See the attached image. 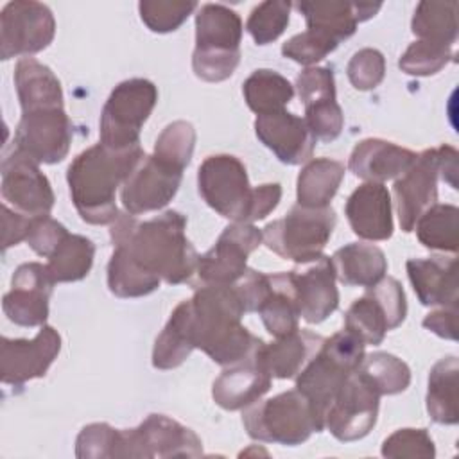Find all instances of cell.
<instances>
[{"mask_svg":"<svg viewBox=\"0 0 459 459\" xmlns=\"http://www.w3.org/2000/svg\"><path fill=\"white\" fill-rule=\"evenodd\" d=\"M183 170L154 154L143 156L122 185L120 199L127 213L140 215L167 206L181 185Z\"/></svg>","mask_w":459,"mask_h":459,"instance_id":"16","label":"cell"},{"mask_svg":"<svg viewBox=\"0 0 459 459\" xmlns=\"http://www.w3.org/2000/svg\"><path fill=\"white\" fill-rule=\"evenodd\" d=\"M54 283L47 265L39 262H27L16 267L11 278V290L2 301L7 319L20 326H43L48 317Z\"/></svg>","mask_w":459,"mask_h":459,"instance_id":"20","label":"cell"},{"mask_svg":"<svg viewBox=\"0 0 459 459\" xmlns=\"http://www.w3.org/2000/svg\"><path fill=\"white\" fill-rule=\"evenodd\" d=\"M14 84L22 113L63 108V90L54 72L32 57H23L14 68Z\"/></svg>","mask_w":459,"mask_h":459,"instance_id":"29","label":"cell"},{"mask_svg":"<svg viewBox=\"0 0 459 459\" xmlns=\"http://www.w3.org/2000/svg\"><path fill=\"white\" fill-rule=\"evenodd\" d=\"M416 154L405 147L380 138H368L355 145L350 156V170L369 183H384L407 170Z\"/></svg>","mask_w":459,"mask_h":459,"instance_id":"27","label":"cell"},{"mask_svg":"<svg viewBox=\"0 0 459 459\" xmlns=\"http://www.w3.org/2000/svg\"><path fill=\"white\" fill-rule=\"evenodd\" d=\"M190 325L192 307L190 299H185L174 308L170 319L154 342L152 366L156 369H174L186 360L194 350Z\"/></svg>","mask_w":459,"mask_h":459,"instance_id":"31","label":"cell"},{"mask_svg":"<svg viewBox=\"0 0 459 459\" xmlns=\"http://www.w3.org/2000/svg\"><path fill=\"white\" fill-rule=\"evenodd\" d=\"M61 350V337L57 330L43 325L34 339H9L0 341V380L4 384L20 387L32 378L47 375L50 364Z\"/></svg>","mask_w":459,"mask_h":459,"instance_id":"17","label":"cell"},{"mask_svg":"<svg viewBox=\"0 0 459 459\" xmlns=\"http://www.w3.org/2000/svg\"><path fill=\"white\" fill-rule=\"evenodd\" d=\"M190 307L194 348L221 366H231L249 355L258 337L240 323L246 312L233 285L197 287Z\"/></svg>","mask_w":459,"mask_h":459,"instance_id":"3","label":"cell"},{"mask_svg":"<svg viewBox=\"0 0 459 459\" xmlns=\"http://www.w3.org/2000/svg\"><path fill=\"white\" fill-rule=\"evenodd\" d=\"M344 178V165L330 158L310 160L298 176V204L305 208H325L337 194Z\"/></svg>","mask_w":459,"mask_h":459,"instance_id":"32","label":"cell"},{"mask_svg":"<svg viewBox=\"0 0 459 459\" xmlns=\"http://www.w3.org/2000/svg\"><path fill=\"white\" fill-rule=\"evenodd\" d=\"M441 176V154L427 149L394 181V201L400 226L405 233L414 230L420 215L437 201V178Z\"/></svg>","mask_w":459,"mask_h":459,"instance_id":"18","label":"cell"},{"mask_svg":"<svg viewBox=\"0 0 459 459\" xmlns=\"http://www.w3.org/2000/svg\"><path fill=\"white\" fill-rule=\"evenodd\" d=\"M68 237L66 228L48 215L32 217L25 242L41 256H50L57 246Z\"/></svg>","mask_w":459,"mask_h":459,"instance_id":"51","label":"cell"},{"mask_svg":"<svg viewBox=\"0 0 459 459\" xmlns=\"http://www.w3.org/2000/svg\"><path fill=\"white\" fill-rule=\"evenodd\" d=\"M305 124L316 142H332L341 134L344 117L335 99H323L305 106Z\"/></svg>","mask_w":459,"mask_h":459,"instance_id":"48","label":"cell"},{"mask_svg":"<svg viewBox=\"0 0 459 459\" xmlns=\"http://www.w3.org/2000/svg\"><path fill=\"white\" fill-rule=\"evenodd\" d=\"M242 423L249 437L287 446L301 445L312 432L323 430L310 402L298 389L247 405Z\"/></svg>","mask_w":459,"mask_h":459,"instance_id":"6","label":"cell"},{"mask_svg":"<svg viewBox=\"0 0 459 459\" xmlns=\"http://www.w3.org/2000/svg\"><path fill=\"white\" fill-rule=\"evenodd\" d=\"M258 140L287 165H301L312 158L316 138L305 124V118L285 109L260 115L255 120Z\"/></svg>","mask_w":459,"mask_h":459,"instance_id":"23","label":"cell"},{"mask_svg":"<svg viewBox=\"0 0 459 459\" xmlns=\"http://www.w3.org/2000/svg\"><path fill=\"white\" fill-rule=\"evenodd\" d=\"M143 156L140 145L117 151L97 143L70 163L66 181L74 206L84 222L111 224L118 217L117 188L124 185Z\"/></svg>","mask_w":459,"mask_h":459,"instance_id":"2","label":"cell"},{"mask_svg":"<svg viewBox=\"0 0 459 459\" xmlns=\"http://www.w3.org/2000/svg\"><path fill=\"white\" fill-rule=\"evenodd\" d=\"M34 160L13 149L2 161V197L20 213L48 215L54 206V192L47 176Z\"/></svg>","mask_w":459,"mask_h":459,"instance_id":"19","label":"cell"},{"mask_svg":"<svg viewBox=\"0 0 459 459\" xmlns=\"http://www.w3.org/2000/svg\"><path fill=\"white\" fill-rule=\"evenodd\" d=\"M242 20L222 4H204L195 14L194 74L208 82L228 79L240 61Z\"/></svg>","mask_w":459,"mask_h":459,"instance_id":"5","label":"cell"},{"mask_svg":"<svg viewBox=\"0 0 459 459\" xmlns=\"http://www.w3.org/2000/svg\"><path fill=\"white\" fill-rule=\"evenodd\" d=\"M120 457H199L203 443L194 430L163 414H149L136 429L120 430Z\"/></svg>","mask_w":459,"mask_h":459,"instance_id":"12","label":"cell"},{"mask_svg":"<svg viewBox=\"0 0 459 459\" xmlns=\"http://www.w3.org/2000/svg\"><path fill=\"white\" fill-rule=\"evenodd\" d=\"M298 11L307 20V29L326 34L328 38L341 43L355 34L360 22L375 16L382 4L371 2H335V0H316L296 4Z\"/></svg>","mask_w":459,"mask_h":459,"instance_id":"25","label":"cell"},{"mask_svg":"<svg viewBox=\"0 0 459 459\" xmlns=\"http://www.w3.org/2000/svg\"><path fill=\"white\" fill-rule=\"evenodd\" d=\"M423 326L443 339H457V303L430 312L423 319Z\"/></svg>","mask_w":459,"mask_h":459,"instance_id":"53","label":"cell"},{"mask_svg":"<svg viewBox=\"0 0 459 459\" xmlns=\"http://www.w3.org/2000/svg\"><path fill=\"white\" fill-rule=\"evenodd\" d=\"M158 102L149 79L122 81L108 97L100 113V143L122 151L140 145V131Z\"/></svg>","mask_w":459,"mask_h":459,"instance_id":"8","label":"cell"},{"mask_svg":"<svg viewBox=\"0 0 459 459\" xmlns=\"http://www.w3.org/2000/svg\"><path fill=\"white\" fill-rule=\"evenodd\" d=\"M199 194L210 208L233 222H251L255 188L244 163L231 154L208 156L197 172Z\"/></svg>","mask_w":459,"mask_h":459,"instance_id":"9","label":"cell"},{"mask_svg":"<svg viewBox=\"0 0 459 459\" xmlns=\"http://www.w3.org/2000/svg\"><path fill=\"white\" fill-rule=\"evenodd\" d=\"M95 256L93 242L84 235H70L48 256L47 269L56 283L79 281L88 276Z\"/></svg>","mask_w":459,"mask_h":459,"instance_id":"38","label":"cell"},{"mask_svg":"<svg viewBox=\"0 0 459 459\" xmlns=\"http://www.w3.org/2000/svg\"><path fill=\"white\" fill-rule=\"evenodd\" d=\"M357 373L382 396V394H398L409 387L411 382V369L409 366L387 353V351H375L364 355Z\"/></svg>","mask_w":459,"mask_h":459,"instance_id":"39","label":"cell"},{"mask_svg":"<svg viewBox=\"0 0 459 459\" xmlns=\"http://www.w3.org/2000/svg\"><path fill=\"white\" fill-rule=\"evenodd\" d=\"M244 99L251 111L269 115L285 109L294 97V86L274 70H255L242 84Z\"/></svg>","mask_w":459,"mask_h":459,"instance_id":"35","label":"cell"},{"mask_svg":"<svg viewBox=\"0 0 459 459\" xmlns=\"http://www.w3.org/2000/svg\"><path fill=\"white\" fill-rule=\"evenodd\" d=\"M457 2H420L411 27L423 41L454 47L457 39Z\"/></svg>","mask_w":459,"mask_h":459,"instance_id":"36","label":"cell"},{"mask_svg":"<svg viewBox=\"0 0 459 459\" xmlns=\"http://www.w3.org/2000/svg\"><path fill=\"white\" fill-rule=\"evenodd\" d=\"M260 344L262 339L255 342L247 357L231 364L213 382L212 396L219 407L226 411H238L258 402L269 391L273 377L260 360Z\"/></svg>","mask_w":459,"mask_h":459,"instance_id":"22","label":"cell"},{"mask_svg":"<svg viewBox=\"0 0 459 459\" xmlns=\"http://www.w3.org/2000/svg\"><path fill=\"white\" fill-rule=\"evenodd\" d=\"M195 145V129L190 122L176 120L169 124L156 140L154 156L161 161L185 170L192 160Z\"/></svg>","mask_w":459,"mask_h":459,"instance_id":"42","label":"cell"},{"mask_svg":"<svg viewBox=\"0 0 459 459\" xmlns=\"http://www.w3.org/2000/svg\"><path fill=\"white\" fill-rule=\"evenodd\" d=\"M337 41L328 38L323 32L307 29L301 34L292 36L289 41L283 43L281 54L299 65H314L326 57L332 50L337 48Z\"/></svg>","mask_w":459,"mask_h":459,"instance_id":"47","label":"cell"},{"mask_svg":"<svg viewBox=\"0 0 459 459\" xmlns=\"http://www.w3.org/2000/svg\"><path fill=\"white\" fill-rule=\"evenodd\" d=\"M195 9H197V2L142 0L138 4L142 22L152 32H160V34L179 29Z\"/></svg>","mask_w":459,"mask_h":459,"instance_id":"43","label":"cell"},{"mask_svg":"<svg viewBox=\"0 0 459 459\" xmlns=\"http://www.w3.org/2000/svg\"><path fill=\"white\" fill-rule=\"evenodd\" d=\"M335 222L332 206L305 208L296 204L283 219L269 222L262 230V237L273 253L303 265L323 255Z\"/></svg>","mask_w":459,"mask_h":459,"instance_id":"7","label":"cell"},{"mask_svg":"<svg viewBox=\"0 0 459 459\" xmlns=\"http://www.w3.org/2000/svg\"><path fill=\"white\" fill-rule=\"evenodd\" d=\"M271 292L258 307V314L267 328V332L274 337H283L298 330L299 312L290 290L289 273L269 274Z\"/></svg>","mask_w":459,"mask_h":459,"instance_id":"34","label":"cell"},{"mask_svg":"<svg viewBox=\"0 0 459 459\" xmlns=\"http://www.w3.org/2000/svg\"><path fill=\"white\" fill-rule=\"evenodd\" d=\"M72 134V122L63 108L36 109L22 113L14 133V149L36 163L54 165L66 158Z\"/></svg>","mask_w":459,"mask_h":459,"instance_id":"15","label":"cell"},{"mask_svg":"<svg viewBox=\"0 0 459 459\" xmlns=\"http://www.w3.org/2000/svg\"><path fill=\"white\" fill-rule=\"evenodd\" d=\"M323 341L321 335L298 328L292 333L276 337L274 342L262 341L258 355L273 378H296L317 353Z\"/></svg>","mask_w":459,"mask_h":459,"instance_id":"28","label":"cell"},{"mask_svg":"<svg viewBox=\"0 0 459 459\" xmlns=\"http://www.w3.org/2000/svg\"><path fill=\"white\" fill-rule=\"evenodd\" d=\"M290 2L285 0H267L258 4L246 23L247 32L256 45H267L278 39L289 25Z\"/></svg>","mask_w":459,"mask_h":459,"instance_id":"41","label":"cell"},{"mask_svg":"<svg viewBox=\"0 0 459 459\" xmlns=\"http://www.w3.org/2000/svg\"><path fill=\"white\" fill-rule=\"evenodd\" d=\"M457 375H459V360L454 355L441 359L430 369L429 391H427V411L436 423L455 425L459 421Z\"/></svg>","mask_w":459,"mask_h":459,"instance_id":"33","label":"cell"},{"mask_svg":"<svg viewBox=\"0 0 459 459\" xmlns=\"http://www.w3.org/2000/svg\"><path fill=\"white\" fill-rule=\"evenodd\" d=\"M364 342L342 328L325 339L317 353L296 377V389L310 402L319 423L325 429V414L344 384L364 359Z\"/></svg>","mask_w":459,"mask_h":459,"instance_id":"4","label":"cell"},{"mask_svg":"<svg viewBox=\"0 0 459 459\" xmlns=\"http://www.w3.org/2000/svg\"><path fill=\"white\" fill-rule=\"evenodd\" d=\"M120 430L108 423L86 425L75 441V455L79 459H100L120 457Z\"/></svg>","mask_w":459,"mask_h":459,"instance_id":"45","label":"cell"},{"mask_svg":"<svg viewBox=\"0 0 459 459\" xmlns=\"http://www.w3.org/2000/svg\"><path fill=\"white\" fill-rule=\"evenodd\" d=\"M32 217L9 210L7 204L2 206V249L20 244L27 238Z\"/></svg>","mask_w":459,"mask_h":459,"instance_id":"52","label":"cell"},{"mask_svg":"<svg viewBox=\"0 0 459 459\" xmlns=\"http://www.w3.org/2000/svg\"><path fill=\"white\" fill-rule=\"evenodd\" d=\"M335 280L332 260L325 255L308 262L305 269L289 271V283L299 317L317 325L337 308L339 292Z\"/></svg>","mask_w":459,"mask_h":459,"instance_id":"21","label":"cell"},{"mask_svg":"<svg viewBox=\"0 0 459 459\" xmlns=\"http://www.w3.org/2000/svg\"><path fill=\"white\" fill-rule=\"evenodd\" d=\"M186 217L167 210L149 221H136L131 213H118L111 222V242L138 267L160 280L179 285L195 274L197 258L185 235Z\"/></svg>","mask_w":459,"mask_h":459,"instance_id":"1","label":"cell"},{"mask_svg":"<svg viewBox=\"0 0 459 459\" xmlns=\"http://www.w3.org/2000/svg\"><path fill=\"white\" fill-rule=\"evenodd\" d=\"M264 237L251 222H233L224 228L215 246L197 258L194 289L203 285H233L247 271V256Z\"/></svg>","mask_w":459,"mask_h":459,"instance_id":"11","label":"cell"},{"mask_svg":"<svg viewBox=\"0 0 459 459\" xmlns=\"http://www.w3.org/2000/svg\"><path fill=\"white\" fill-rule=\"evenodd\" d=\"M348 79L357 90L377 88L385 74V59L377 48H362L353 54L348 63Z\"/></svg>","mask_w":459,"mask_h":459,"instance_id":"49","label":"cell"},{"mask_svg":"<svg viewBox=\"0 0 459 459\" xmlns=\"http://www.w3.org/2000/svg\"><path fill=\"white\" fill-rule=\"evenodd\" d=\"M412 289L425 307L457 303V262L454 256H429L407 260Z\"/></svg>","mask_w":459,"mask_h":459,"instance_id":"26","label":"cell"},{"mask_svg":"<svg viewBox=\"0 0 459 459\" xmlns=\"http://www.w3.org/2000/svg\"><path fill=\"white\" fill-rule=\"evenodd\" d=\"M405 316L407 301L400 281L384 276L351 303L344 316V328L353 332L364 344H380L385 332L400 326Z\"/></svg>","mask_w":459,"mask_h":459,"instance_id":"10","label":"cell"},{"mask_svg":"<svg viewBox=\"0 0 459 459\" xmlns=\"http://www.w3.org/2000/svg\"><path fill=\"white\" fill-rule=\"evenodd\" d=\"M160 278L138 267L122 249L115 247L108 264V287L118 298H140L160 287Z\"/></svg>","mask_w":459,"mask_h":459,"instance_id":"40","label":"cell"},{"mask_svg":"<svg viewBox=\"0 0 459 459\" xmlns=\"http://www.w3.org/2000/svg\"><path fill=\"white\" fill-rule=\"evenodd\" d=\"M344 213L355 235L364 240H387L393 235L391 195L382 183H364L351 192Z\"/></svg>","mask_w":459,"mask_h":459,"instance_id":"24","label":"cell"},{"mask_svg":"<svg viewBox=\"0 0 459 459\" xmlns=\"http://www.w3.org/2000/svg\"><path fill=\"white\" fill-rule=\"evenodd\" d=\"M454 57V48L418 39L407 47L398 61L402 72L409 75H434Z\"/></svg>","mask_w":459,"mask_h":459,"instance_id":"44","label":"cell"},{"mask_svg":"<svg viewBox=\"0 0 459 459\" xmlns=\"http://www.w3.org/2000/svg\"><path fill=\"white\" fill-rule=\"evenodd\" d=\"M378 402L380 394L355 369L333 396L325 427L339 441L362 439L377 423Z\"/></svg>","mask_w":459,"mask_h":459,"instance_id":"14","label":"cell"},{"mask_svg":"<svg viewBox=\"0 0 459 459\" xmlns=\"http://www.w3.org/2000/svg\"><path fill=\"white\" fill-rule=\"evenodd\" d=\"M382 455L394 459H432L436 448L425 429H400L384 441Z\"/></svg>","mask_w":459,"mask_h":459,"instance_id":"46","label":"cell"},{"mask_svg":"<svg viewBox=\"0 0 459 459\" xmlns=\"http://www.w3.org/2000/svg\"><path fill=\"white\" fill-rule=\"evenodd\" d=\"M335 278L344 285L373 287L387 271V260L380 247L364 242H351L337 249L330 258Z\"/></svg>","mask_w":459,"mask_h":459,"instance_id":"30","label":"cell"},{"mask_svg":"<svg viewBox=\"0 0 459 459\" xmlns=\"http://www.w3.org/2000/svg\"><path fill=\"white\" fill-rule=\"evenodd\" d=\"M296 88L303 106L323 99H335L333 72L328 66H308L298 75Z\"/></svg>","mask_w":459,"mask_h":459,"instance_id":"50","label":"cell"},{"mask_svg":"<svg viewBox=\"0 0 459 459\" xmlns=\"http://www.w3.org/2000/svg\"><path fill=\"white\" fill-rule=\"evenodd\" d=\"M418 240L429 249L455 253L459 246V210L454 204H432L414 224Z\"/></svg>","mask_w":459,"mask_h":459,"instance_id":"37","label":"cell"},{"mask_svg":"<svg viewBox=\"0 0 459 459\" xmlns=\"http://www.w3.org/2000/svg\"><path fill=\"white\" fill-rule=\"evenodd\" d=\"M56 34L52 11L34 0L5 4L0 14V56L4 61L47 48Z\"/></svg>","mask_w":459,"mask_h":459,"instance_id":"13","label":"cell"}]
</instances>
